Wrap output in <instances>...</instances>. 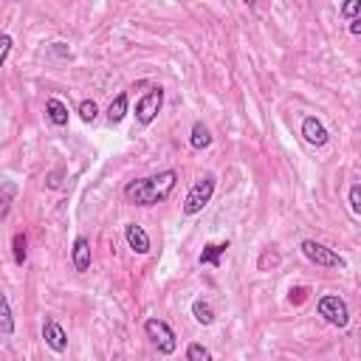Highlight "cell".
I'll list each match as a JSON object with an SVG mask.
<instances>
[{
  "label": "cell",
  "instance_id": "cell-4",
  "mask_svg": "<svg viewBox=\"0 0 361 361\" xmlns=\"http://www.w3.org/2000/svg\"><path fill=\"white\" fill-rule=\"evenodd\" d=\"M161 108H164V88L161 85H150V90L136 102V122L141 127L152 125L156 116L161 113Z\"/></svg>",
  "mask_w": 361,
  "mask_h": 361
},
{
  "label": "cell",
  "instance_id": "cell-16",
  "mask_svg": "<svg viewBox=\"0 0 361 361\" xmlns=\"http://www.w3.org/2000/svg\"><path fill=\"white\" fill-rule=\"evenodd\" d=\"M192 316H195L198 325L209 328V325H215V307L209 302H203V299H195L192 302Z\"/></svg>",
  "mask_w": 361,
  "mask_h": 361
},
{
  "label": "cell",
  "instance_id": "cell-27",
  "mask_svg": "<svg viewBox=\"0 0 361 361\" xmlns=\"http://www.w3.org/2000/svg\"><path fill=\"white\" fill-rule=\"evenodd\" d=\"M350 34H361V17H355V20H350Z\"/></svg>",
  "mask_w": 361,
  "mask_h": 361
},
{
  "label": "cell",
  "instance_id": "cell-10",
  "mask_svg": "<svg viewBox=\"0 0 361 361\" xmlns=\"http://www.w3.org/2000/svg\"><path fill=\"white\" fill-rule=\"evenodd\" d=\"M71 263H74V268L79 271V274H85L88 268H90V240L88 237H77L74 240V248H71Z\"/></svg>",
  "mask_w": 361,
  "mask_h": 361
},
{
  "label": "cell",
  "instance_id": "cell-5",
  "mask_svg": "<svg viewBox=\"0 0 361 361\" xmlns=\"http://www.w3.org/2000/svg\"><path fill=\"white\" fill-rule=\"evenodd\" d=\"M144 333H147V339L152 344L159 347L161 355H173L178 350V336H175V330L164 319H147L144 322Z\"/></svg>",
  "mask_w": 361,
  "mask_h": 361
},
{
  "label": "cell",
  "instance_id": "cell-2",
  "mask_svg": "<svg viewBox=\"0 0 361 361\" xmlns=\"http://www.w3.org/2000/svg\"><path fill=\"white\" fill-rule=\"evenodd\" d=\"M215 186H218V181H215V175H212V173H206L203 178H198V181L192 184V189H189L186 200H184V215H186V218H192V215L203 212V209H206V203H209V200H212V195H215Z\"/></svg>",
  "mask_w": 361,
  "mask_h": 361
},
{
  "label": "cell",
  "instance_id": "cell-14",
  "mask_svg": "<svg viewBox=\"0 0 361 361\" xmlns=\"http://www.w3.org/2000/svg\"><path fill=\"white\" fill-rule=\"evenodd\" d=\"M212 130L206 127L203 122H195L192 125V133H189V144H192V150H206V147H212Z\"/></svg>",
  "mask_w": 361,
  "mask_h": 361
},
{
  "label": "cell",
  "instance_id": "cell-15",
  "mask_svg": "<svg viewBox=\"0 0 361 361\" xmlns=\"http://www.w3.org/2000/svg\"><path fill=\"white\" fill-rule=\"evenodd\" d=\"M0 333L3 336H12L15 333V314H12V305H9V296L0 291Z\"/></svg>",
  "mask_w": 361,
  "mask_h": 361
},
{
  "label": "cell",
  "instance_id": "cell-18",
  "mask_svg": "<svg viewBox=\"0 0 361 361\" xmlns=\"http://www.w3.org/2000/svg\"><path fill=\"white\" fill-rule=\"evenodd\" d=\"M186 361H215L212 358V350L209 347H203L200 342H192L186 347Z\"/></svg>",
  "mask_w": 361,
  "mask_h": 361
},
{
  "label": "cell",
  "instance_id": "cell-11",
  "mask_svg": "<svg viewBox=\"0 0 361 361\" xmlns=\"http://www.w3.org/2000/svg\"><path fill=\"white\" fill-rule=\"evenodd\" d=\"M226 248H229V240H223V243H206V248L198 257V263L200 266H209V268H220V257L226 254Z\"/></svg>",
  "mask_w": 361,
  "mask_h": 361
},
{
  "label": "cell",
  "instance_id": "cell-6",
  "mask_svg": "<svg viewBox=\"0 0 361 361\" xmlns=\"http://www.w3.org/2000/svg\"><path fill=\"white\" fill-rule=\"evenodd\" d=\"M316 311H319V316H322L328 325H333V328H347V325H350V307H347V302H344L342 296H336V294L322 296V299L316 302Z\"/></svg>",
  "mask_w": 361,
  "mask_h": 361
},
{
  "label": "cell",
  "instance_id": "cell-13",
  "mask_svg": "<svg viewBox=\"0 0 361 361\" xmlns=\"http://www.w3.org/2000/svg\"><path fill=\"white\" fill-rule=\"evenodd\" d=\"M17 181H0V223H3L12 212V203L17 198Z\"/></svg>",
  "mask_w": 361,
  "mask_h": 361
},
{
  "label": "cell",
  "instance_id": "cell-8",
  "mask_svg": "<svg viewBox=\"0 0 361 361\" xmlns=\"http://www.w3.org/2000/svg\"><path fill=\"white\" fill-rule=\"evenodd\" d=\"M302 136H305V141L311 144V147H325V144L330 141L328 127H325L316 116H305V119H302Z\"/></svg>",
  "mask_w": 361,
  "mask_h": 361
},
{
  "label": "cell",
  "instance_id": "cell-7",
  "mask_svg": "<svg viewBox=\"0 0 361 361\" xmlns=\"http://www.w3.org/2000/svg\"><path fill=\"white\" fill-rule=\"evenodd\" d=\"M42 339H45V344L54 350V353H65L68 350V333H65V328L54 316H45V322H42Z\"/></svg>",
  "mask_w": 361,
  "mask_h": 361
},
{
  "label": "cell",
  "instance_id": "cell-21",
  "mask_svg": "<svg viewBox=\"0 0 361 361\" xmlns=\"http://www.w3.org/2000/svg\"><path fill=\"white\" fill-rule=\"evenodd\" d=\"M12 45H15V40L9 37V34H0V68L6 65V60H9V51H12Z\"/></svg>",
  "mask_w": 361,
  "mask_h": 361
},
{
  "label": "cell",
  "instance_id": "cell-17",
  "mask_svg": "<svg viewBox=\"0 0 361 361\" xmlns=\"http://www.w3.org/2000/svg\"><path fill=\"white\" fill-rule=\"evenodd\" d=\"M125 116H127V93H119V96L111 102V108H108V122H111V125H119Z\"/></svg>",
  "mask_w": 361,
  "mask_h": 361
},
{
  "label": "cell",
  "instance_id": "cell-3",
  "mask_svg": "<svg viewBox=\"0 0 361 361\" xmlns=\"http://www.w3.org/2000/svg\"><path fill=\"white\" fill-rule=\"evenodd\" d=\"M299 248H302V254L311 260L314 266H319V268H347V260L342 254H336L333 248H328L325 243H316V240H302L299 243Z\"/></svg>",
  "mask_w": 361,
  "mask_h": 361
},
{
  "label": "cell",
  "instance_id": "cell-26",
  "mask_svg": "<svg viewBox=\"0 0 361 361\" xmlns=\"http://www.w3.org/2000/svg\"><path fill=\"white\" fill-rule=\"evenodd\" d=\"M51 51H54L57 57H71V48L65 42H51Z\"/></svg>",
  "mask_w": 361,
  "mask_h": 361
},
{
  "label": "cell",
  "instance_id": "cell-1",
  "mask_svg": "<svg viewBox=\"0 0 361 361\" xmlns=\"http://www.w3.org/2000/svg\"><path fill=\"white\" fill-rule=\"evenodd\" d=\"M175 184H178L175 170H164V173L150 175V178H136V181L125 184V200L133 206H156L173 195Z\"/></svg>",
  "mask_w": 361,
  "mask_h": 361
},
{
  "label": "cell",
  "instance_id": "cell-19",
  "mask_svg": "<svg viewBox=\"0 0 361 361\" xmlns=\"http://www.w3.org/2000/svg\"><path fill=\"white\" fill-rule=\"evenodd\" d=\"M26 246H29L26 234H23V232H17V234L12 237V251H15V263H17V266H23V263H26V257H29Z\"/></svg>",
  "mask_w": 361,
  "mask_h": 361
},
{
  "label": "cell",
  "instance_id": "cell-22",
  "mask_svg": "<svg viewBox=\"0 0 361 361\" xmlns=\"http://www.w3.org/2000/svg\"><path fill=\"white\" fill-rule=\"evenodd\" d=\"M350 209H353V215H361V184L350 186Z\"/></svg>",
  "mask_w": 361,
  "mask_h": 361
},
{
  "label": "cell",
  "instance_id": "cell-9",
  "mask_svg": "<svg viewBox=\"0 0 361 361\" xmlns=\"http://www.w3.org/2000/svg\"><path fill=\"white\" fill-rule=\"evenodd\" d=\"M125 240H127V246L136 251V254H150V248H152V243H150V234L138 226V223H127L125 226Z\"/></svg>",
  "mask_w": 361,
  "mask_h": 361
},
{
  "label": "cell",
  "instance_id": "cell-12",
  "mask_svg": "<svg viewBox=\"0 0 361 361\" xmlns=\"http://www.w3.org/2000/svg\"><path fill=\"white\" fill-rule=\"evenodd\" d=\"M45 116H48V122L54 125V127H65V125H68V108H65V102L57 99V96H51V99L45 102Z\"/></svg>",
  "mask_w": 361,
  "mask_h": 361
},
{
  "label": "cell",
  "instance_id": "cell-20",
  "mask_svg": "<svg viewBox=\"0 0 361 361\" xmlns=\"http://www.w3.org/2000/svg\"><path fill=\"white\" fill-rule=\"evenodd\" d=\"M96 116H99V105H96L93 99H82L79 102V119L82 122H93Z\"/></svg>",
  "mask_w": 361,
  "mask_h": 361
},
{
  "label": "cell",
  "instance_id": "cell-24",
  "mask_svg": "<svg viewBox=\"0 0 361 361\" xmlns=\"http://www.w3.org/2000/svg\"><path fill=\"white\" fill-rule=\"evenodd\" d=\"M342 15L350 17V20H355V15H361V0H350V3H344V6H342Z\"/></svg>",
  "mask_w": 361,
  "mask_h": 361
},
{
  "label": "cell",
  "instance_id": "cell-23",
  "mask_svg": "<svg viewBox=\"0 0 361 361\" xmlns=\"http://www.w3.org/2000/svg\"><path fill=\"white\" fill-rule=\"evenodd\" d=\"M307 294H311V288H307V285H299V288H291V296H288V299H291L294 305H302V302L307 299Z\"/></svg>",
  "mask_w": 361,
  "mask_h": 361
},
{
  "label": "cell",
  "instance_id": "cell-25",
  "mask_svg": "<svg viewBox=\"0 0 361 361\" xmlns=\"http://www.w3.org/2000/svg\"><path fill=\"white\" fill-rule=\"evenodd\" d=\"M268 263H271V266H277V263H280V257H277L274 251H266V254L260 257V263H257V266H260V271H266V266H268Z\"/></svg>",
  "mask_w": 361,
  "mask_h": 361
}]
</instances>
